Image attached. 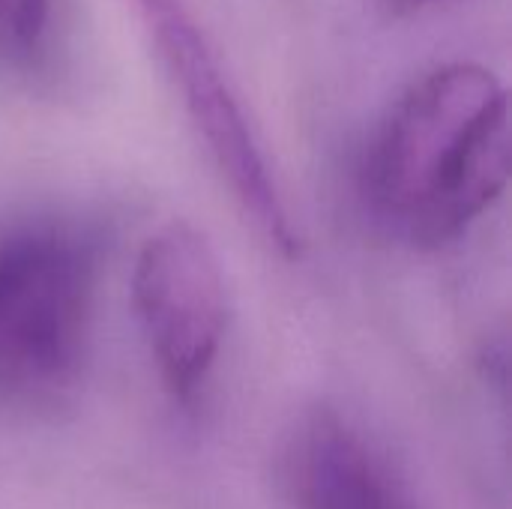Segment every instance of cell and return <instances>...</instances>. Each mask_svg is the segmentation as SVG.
<instances>
[{
    "instance_id": "cell-6",
    "label": "cell",
    "mask_w": 512,
    "mask_h": 509,
    "mask_svg": "<svg viewBox=\"0 0 512 509\" xmlns=\"http://www.w3.org/2000/svg\"><path fill=\"white\" fill-rule=\"evenodd\" d=\"M54 0H0V63L30 66L45 54Z\"/></svg>"
},
{
    "instance_id": "cell-4",
    "label": "cell",
    "mask_w": 512,
    "mask_h": 509,
    "mask_svg": "<svg viewBox=\"0 0 512 509\" xmlns=\"http://www.w3.org/2000/svg\"><path fill=\"white\" fill-rule=\"evenodd\" d=\"M132 306L168 393L195 402L228 327L222 264L195 225L168 222L144 240L132 267Z\"/></svg>"
},
{
    "instance_id": "cell-5",
    "label": "cell",
    "mask_w": 512,
    "mask_h": 509,
    "mask_svg": "<svg viewBox=\"0 0 512 509\" xmlns=\"http://www.w3.org/2000/svg\"><path fill=\"white\" fill-rule=\"evenodd\" d=\"M288 459L300 509H399L375 450L330 408L297 426Z\"/></svg>"
},
{
    "instance_id": "cell-2",
    "label": "cell",
    "mask_w": 512,
    "mask_h": 509,
    "mask_svg": "<svg viewBox=\"0 0 512 509\" xmlns=\"http://www.w3.org/2000/svg\"><path fill=\"white\" fill-rule=\"evenodd\" d=\"M102 279L99 228L33 213L0 228V396L51 399L81 372Z\"/></svg>"
},
{
    "instance_id": "cell-1",
    "label": "cell",
    "mask_w": 512,
    "mask_h": 509,
    "mask_svg": "<svg viewBox=\"0 0 512 509\" xmlns=\"http://www.w3.org/2000/svg\"><path fill=\"white\" fill-rule=\"evenodd\" d=\"M510 99L483 63L417 78L384 114L360 162V198L411 249L456 243L510 183Z\"/></svg>"
},
{
    "instance_id": "cell-3",
    "label": "cell",
    "mask_w": 512,
    "mask_h": 509,
    "mask_svg": "<svg viewBox=\"0 0 512 509\" xmlns=\"http://www.w3.org/2000/svg\"><path fill=\"white\" fill-rule=\"evenodd\" d=\"M132 9L243 216L270 249L297 261L306 249L300 225L192 0H132Z\"/></svg>"
},
{
    "instance_id": "cell-7",
    "label": "cell",
    "mask_w": 512,
    "mask_h": 509,
    "mask_svg": "<svg viewBox=\"0 0 512 509\" xmlns=\"http://www.w3.org/2000/svg\"><path fill=\"white\" fill-rule=\"evenodd\" d=\"M381 3L393 12H420V9H429V6H438L447 0H381Z\"/></svg>"
}]
</instances>
